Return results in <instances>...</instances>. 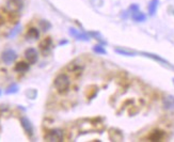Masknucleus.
I'll return each instance as SVG.
<instances>
[{
  "label": "nucleus",
  "instance_id": "obj_17",
  "mask_svg": "<svg viewBox=\"0 0 174 142\" xmlns=\"http://www.w3.org/2000/svg\"><path fill=\"white\" fill-rule=\"evenodd\" d=\"M114 51L115 53H118L119 55L126 56V57H134V56H136V53H133V51H129V50H125V49H122V48H115Z\"/></svg>",
  "mask_w": 174,
  "mask_h": 142
},
{
  "label": "nucleus",
  "instance_id": "obj_22",
  "mask_svg": "<svg viewBox=\"0 0 174 142\" xmlns=\"http://www.w3.org/2000/svg\"><path fill=\"white\" fill-rule=\"evenodd\" d=\"M129 10H130L131 12L137 11V10H139V5H131L130 8H129Z\"/></svg>",
  "mask_w": 174,
  "mask_h": 142
},
{
  "label": "nucleus",
  "instance_id": "obj_3",
  "mask_svg": "<svg viewBox=\"0 0 174 142\" xmlns=\"http://www.w3.org/2000/svg\"><path fill=\"white\" fill-rule=\"evenodd\" d=\"M167 135H165V131L161 130V129H154L152 130L148 136V141H163L165 139Z\"/></svg>",
  "mask_w": 174,
  "mask_h": 142
},
{
  "label": "nucleus",
  "instance_id": "obj_6",
  "mask_svg": "<svg viewBox=\"0 0 174 142\" xmlns=\"http://www.w3.org/2000/svg\"><path fill=\"white\" fill-rule=\"evenodd\" d=\"M1 58H2V61L5 62V64H11L12 62H14L16 60L17 55H16L15 51L12 50V49H8V50L3 51Z\"/></svg>",
  "mask_w": 174,
  "mask_h": 142
},
{
  "label": "nucleus",
  "instance_id": "obj_11",
  "mask_svg": "<svg viewBox=\"0 0 174 142\" xmlns=\"http://www.w3.org/2000/svg\"><path fill=\"white\" fill-rule=\"evenodd\" d=\"M162 106L167 110H173L174 109V96L173 95H168L163 97L162 99Z\"/></svg>",
  "mask_w": 174,
  "mask_h": 142
},
{
  "label": "nucleus",
  "instance_id": "obj_15",
  "mask_svg": "<svg viewBox=\"0 0 174 142\" xmlns=\"http://www.w3.org/2000/svg\"><path fill=\"white\" fill-rule=\"evenodd\" d=\"M29 68H30V66H29V63L22 61V62H18V63H16L14 70H15L16 72H18V73H25V72H27V71L29 70Z\"/></svg>",
  "mask_w": 174,
  "mask_h": 142
},
{
  "label": "nucleus",
  "instance_id": "obj_19",
  "mask_svg": "<svg viewBox=\"0 0 174 142\" xmlns=\"http://www.w3.org/2000/svg\"><path fill=\"white\" fill-rule=\"evenodd\" d=\"M17 91H18V85H15V83H13V85H11L7 90H5V93L7 94H14Z\"/></svg>",
  "mask_w": 174,
  "mask_h": 142
},
{
  "label": "nucleus",
  "instance_id": "obj_24",
  "mask_svg": "<svg viewBox=\"0 0 174 142\" xmlns=\"http://www.w3.org/2000/svg\"><path fill=\"white\" fill-rule=\"evenodd\" d=\"M173 82H174V78H173Z\"/></svg>",
  "mask_w": 174,
  "mask_h": 142
},
{
  "label": "nucleus",
  "instance_id": "obj_12",
  "mask_svg": "<svg viewBox=\"0 0 174 142\" xmlns=\"http://www.w3.org/2000/svg\"><path fill=\"white\" fill-rule=\"evenodd\" d=\"M51 39L50 37H46V39H44L43 41L40 43V49L42 50V53L43 54H47L48 51H49L50 49V46H51Z\"/></svg>",
  "mask_w": 174,
  "mask_h": 142
},
{
  "label": "nucleus",
  "instance_id": "obj_14",
  "mask_svg": "<svg viewBox=\"0 0 174 142\" xmlns=\"http://www.w3.org/2000/svg\"><path fill=\"white\" fill-rule=\"evenodd\" d=\"M158 5H159V0H151V2L148 3V14H150L151 16L155 15Z\"/></svg>",
  "mask_w": 174,
  "mask_h": 142
},
{
  "label": "nucleus",
  "instance_id": "obj_20",
  "mask_svg": "<svg viewBox=\"0 0 174 142\" xmlns=\"http://www.w3.org/2000/svg\"><path fill=\"white\" fill-rule=\"evenodd\" d=\"M40 27H41V29L43 31H47V30H49V28L51 27V25H50L47 20L43 19V20H41V22H40Z\"/></svg>",
  "mask_w": 174,
  "mask_h": 142
},
{
  "label": "nucleus",
  "instance_id": "obj_1",
  "mask_svg": "<svg viewBox=\"0 0 174 142\" xmlns=\"http://www.w3.org/2000/svg\"><path fill=\"white\" fill-rule=\"evenodd\" d=\"M54 85L56 88L57 92L59 94H65L70 91L71 87V80L66 74H59L54 78Z\"/></svg>",
  "mask_w": 174,
  "mask_h": 142
},
{
  "label": "nucleus",
  "instance_id": "obj_23",
  "mask_svg": "<svg viewBox=\"0 0 174 142\" xmlns=\"http://www.w3.org/2000/svg\"><path fill=\"white\" fill-rule=\"evenodd\" d=\"M0 94H1V90H0Z\"/></svg>",
  "mask_w": 174,
  "mask_h": 142
},
{
  "label": "nucleus",
  "instance_id": "obj_16",
  "mask_svg": "<svg viewBox=\"0 0 174 142\" xmlns=\"http://www.w3.org/2000/svg\"><path fill=\"white\" fill-rule=\"evenodd\" d=\"M27 37L30 40H37L40 37V31L37 28H30L27 31Z\"/></svg>",
  "mask_w": 174,
  "mask_h": 142
},
{
  "label": "nucleus",
  "instance_id": "obj_7",
  "mask_svg": "<svg viewBox=\"0 0 174 142\" xmlns=\"http://www.w3.org/2000/svg\"><path fill=\"white\" fill-rule=\"evenodd\" d=\"M70 34L72 35L73 37H75L76 40H78V41H83V42L90 41V37L87 33L79 32L78 30H76V29H74V28L70 29Z\"/></svg>",
  "mask_w": 174,
  "mask_h": 142
},
{
  "label": "nucleus",
  "instance_id": "obj_10",
  "mask_svg": "<svg viewBox=\"0 0 174 142\" xmlns=\"http://www.w3.org/2000/svg\"><path fill=\"white\" fill-rule=\"evenodd\" d=\"M141 55L145 56V57H148V58H151V59L155 60V61L159 62V63L163 64V65L171 66V64H170L169 62L167 61V60L163 59V58H161V57H159L158 55H155V54H150V53H141Z\"/></svg>",
  "mask_w": 174,
  "mask_h": 142
},
{
  "label": "nucleus",
  "instance_id": "obj_21",
  "mask_svg": "<svg viewBox=\"0 0 174 142\" xmlns=\"http://www.w3.org/2000/svg\"><path fill=\"white\" fill-rule=\"evenodd\" d=\"M19 30H20V27H19V26H17L16 28H14V30H12V32H11V34H10V36H14V35H16V33H17Z\"/></svg>",
  "mask_w": 174,
  "mask_h": 142
},
{
  "label": "nucleus",
  "instance_id": "obj_13",
  "mask_svg": "<svg viewBox=\"0 0 174 142\" xmlns=\"http://www.w3.org/2000/svg\"><path fill=\"white\" fill-rule=\"evenodd\" d=\"M131 17H133V19L137 23H142V22H145L146 20V15L143 13V12L139 11V10H137V11H135V12H131Z\"/></svg>",
  "mask_w": 174,
  "mask_h": 142
},
{
  "label": "nucleus",
  "instance_id": "obj_8",
  "mask_svg": "<svg viewBox=\"0 0 174 142\" xmlns=\"http://www.w3.org/2000/svg\"><path fill=\"white\" fill-rule=\"evenodd\" d=\"M20 124H22L23 128H24V130L26 131L27 135H28L29 137H32L33 127H32V124H31L30 121H29L27 118H22L20 119Z\"/></svg>",
  "mask_w": 174,
  "mask_h": 142
},
{
  "label": "nucleus",
  "instance_id": "obj_18",
  "mask_svg": "<svg viewBox=\"0 0 174 142\" xmlns=\"http://www.w3.org/2000/svg\"><path fill=\"white\" fill-rule=\"evenodd\" d=\"M93 51L95 54H97V55H106V49L104 48V46L102 45V44H99V45H95L93 47Z\"/></svg>",
  "mask_w": 174,
  "mask_h": 142
},
{
  "label": "nucleus",
  "instance_id": "obj_9",
  "mask_svg": "<svg viewBox=\"0 0 174 142\" xmlns=\"http://www.w3.org/2000/svg\"><path fill=\"white\" fill-rule=\"evenodd\" d=\"M68 72H70L71 74H73V75H75L76 77H78V76H80V75L82 74L83 68L81 65H79V64L75 63V62H72V63L68 66Z\"/></svg>",
  "mask_w": 174,
  "mask_h": 142
},
{
  "label": "nucleus",
  "instance_id": "obj_5",
  "mask_svg": "<svg viewBox=\"0 0 174 142\" xmlns=\"http://www.w3.org/2000/svg\"><path fill=\"white\" fill-rule=\"evenodd\" d=\"M25 57H26L27 61H28L29 63L34 64L37 63V59H39V54H37V49L30 47V48L26 49V51H25Z\"/></svg>",
  "mask_w": 174,
  "mask_h": 142
},
{
  "label": "nucleus",
  "instance_id": "obj_4",
  "mask_svg": "<svg viewBox=\"0 0 174 142\" xmlns=\"http://www.w3.org/2000/svg\"><path fill=\"white\" fill-rule=\"evenodd\" d=\"M23 9L22 0H8L7 10L10 13H18Z\"/></svg>",
  "mask_w": 174,
  "mask_h": 142
},
{
  "label": "nucleus",
  "instance_id": "obj_2",
  "mask_svg": "<svg viewBox=\"0 0 174 142\" xmlns=\"http://www.w3.org/2000/svg\"><path fill=\"white\" fill-rule=\"evenodd\" d=\"M44 139L46 141L49 142H61L64 139V133L62 129L60 128H54V129H50L46 133Z\"/></svg>",
  "mask_w": 174,
  "mask_h": 142
}]
</instances>
